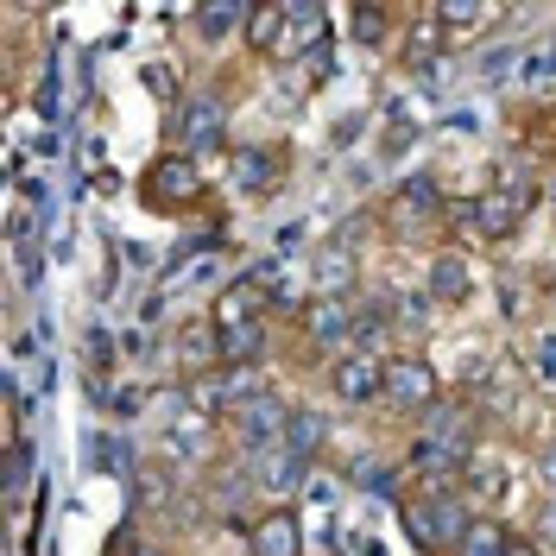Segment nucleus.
<instances>
[{
    "label": "nucleus",
    "instance_id": "1",
    "mask_svg": "<svg viewBox=\"0 0 556 556\" xmlns=\"http://www.w3.org/2000/svg\"><path fill=\"white\" fill-rule=\"evenodd\" d=\"M468 500H462V486H437V493H417V486H399V525H405V538H412L417 551L443 556L462 544V531H468Z\"/></svg>",
    "mask_w": 556,
    "mask_h": 556
},
{
    "label": "nucleus",
    "instance_id": "2",
    "mask_svg": "<svg viewBox=\"0 0 556 556\" xmlns=\"http://www.w3.org/2000/svg\"><path fill=\"white\" fill-rule=\"evenodd\" d=\"M228 146V102L215 89H190L172 108V152L197 159V152H222Z\"/></svg>",
    "mask_w": 556,
    "mask_h": 556
},
{
    "label": "nucleus",
    "instance_id": "3",
    "mask_svg": "<svg viewBox=\"0 0 556 556\" xmlns=\"http://www.w3.org/2000/svg\"><path fill=\"white\" fill-rule=\"evenodd\" d=\"M361 304L354 298H311L304 304V316H298V336L311 348H323L329 361H342L348 348H361Z\"/></svg>",
    "mask_w": 556,
    "mask_h": 556
},
{
    "label": "nucleus",
    "instance_id": "4",
    "mask_svg": "<svg viewBox=\"0 0 556 556\" xmlns=\"http://www.w3.org/2000/svg\"><path fill=\"white\" fill-rule=\"evenodd\" d=\"M139 197H146V208H159V215H177V208H190L203 197V165L184 159V152H159L146 165V177H139Z\"/></svg>",
    "mask_w": 556,
    "mask_h": 556
},
{
    "label": "nucleus",
    "instance_id": "5",
    "mask_svg": "<svg viewBox=\"0 0 556 556\" xmlns=\"http://www.w3.org/2000/svg\"><path fill=\"white\" fill-rule=\"evenodd\" d=\"M380 405H399L412 417H430L443 405V374L424 361V354H386V399Z\"/></svg>",
    "mask_w": 556,
    "mask_h": 556
},
{
    "label": "nucleus",
    "instance_id": "6",
    "mask_svg": "<svg viewBox=\"0 0 556 556\" xmlns=\"http://www.w3.org/2000/svg\"><path fill=\"white\" fill-rule=\"evenodd\" d=\"M531 208H538V184H493V190L475 197L462 215L481 228L486 241H513L525 222H531Z\"/></svg>",
    "mask_w": 556,
    "mask_h": 556
},
{
    "label": "nucleus",
    "instance_id": "7",
    "mask_svg": "<svg viewBox=\"0 0 556 556\" xmlns=\"http://www.w3.org/2000/svg\"><path fill=\"white\" fill-rule=\"evenodd\" d=\"M329 399H342V405H380L386 399V354L348 348L342 361H329Z\"/></svg>",
    "mask_w": 556,
    "mask_h": 556
},
{
    "label": "nucleus",
    "instance_id": "8",
    "mask_svg": "<svg viewBox=\"0 0 556 556\" xmlns=\"http://www.w3.org/2000/svg\"><path fill=\"white\" fill-rule=\"evenodd\" d=\"M247 556H304V519L291 506H266L241 525Z\"/></svg>",
    "mask_w": 556,
    "mask_h": 556
},
{
    "label": "nucleus",
    "instance_id": "9",
    "mask_svg": "<svg viewBox=\"0 0 556 556\" xmlns=\"http://www.w3.org/2000/svg\"><path fill=\"white\" fill-rule=\"evenodd\" d=\"M228 177L241 197H273L278 177H285V146L266 139V146H228Z\"/></svg>",
    "mask_w": 556,
    "mask_h": 556
},
{
    "label": "nucleus",
    "instance_id": "10",
    "mask_svg": "<svg viewBox=\"0 0 556 556\" xmlns=\"http://www.w3.org/2000/svg\"><path fill=\"white\" fill-rule=\"evenodd\" d=\"M424 298H430L437 311H462V304L475 298V266H468L455 247H437L430 266H424Z\"/></svg>",
    "mask_w": 556,
    "mask_h": 556
},
{
    "label": "nucleus",
    "instance_id": "11",
    "mask_svg": "<svg viewBox=\"0 0 556 556\" xmlns=\"http://www.w3.org/2000/svg\"><path fill=\"white\" fill-rule=\"evenodd\" d=\"M311 462L316 455H304V450H266V455H253V481H260V493L273 500V506H285L298 486H304V475H311Z\"/></svg>",
    "mask_w": 556,
    "mask_h": 556
},
{
    "label": "nucleus",
    "instance_id": "12",
    "mask_svg": "<svg viewBox=\"0 0 556 556\" xmlns=\"http://www.w3.org/2000/svg\"><path fill=\"white\" fill-rule=\"evenodd\" d=\"M506 486H513V468H506L500 450H475L468 462H462V500L493 506V500H506Z\"/></svg>",
    "mask_w": 556,
    "mask_h": 556
},
{
    "label": "nucleus",
    "instance_id": "13",
    "mask_svg": "<svg viewBox=\"0 0 556 556\" xmlns=\"http://www.w3.org/2000/svg\"><path fill=\"white\" fill-rule=\"evenodd\" d=\"M450 556H525V538L500 519V513H475L468 531H462V544H455Z\"/></svg>",
    "mask_w": 556,
    "mask_h": 556
},
{
    "label": "nucleus",
    "instance_id": "14",
    "mask_svg": "<svg viewBox=\"0 0 556 556\" xmlns=\"http://www.w3.org/2000/svg\"><path fill=\"white\" fill-rule=\"evenodd\" d=\"M443 215V197H437V184L430 177H412V184H399V203H392V222H399V235H412L424 222H437Z\"/></svg>",
    "mask_w": 556,
    "mask_h": 556
},
{
    "label": "nucleus",
    "instance_id": "15",
    "mask_svg": "<svg viewBox=\"0 0 556 556\" xmlns=\"http://www.w3.org/2000/svg\"><path fill=\"white\" fill-rule=\"evenodd\" d=\"M285 20H291V0H260V7L247 13V51H253V58H278Z\"/></svg>",
    "mask_w": 556,
    "mask_h": 556
},
{
    "label": "nucleus",
    "instance_id": "16",
    "mask_svg": "<svg viewBox=\"0 0 556 556\" xmlns=\"http://www.w3.org/2000/svg\"><path fill=\"white\" fill-rule=\"evenodd\" d=\"M247 0H208V7H197V33L208 38V45H235V33L247 38Z\"/></svg>",
    "mask_w": 556,
    "mask_h": 556
},
{
    "label": "nucleus",
    "instance_id": "17",
    "mask_svg": "<svg viewBox=\"0 0 556 556\" xmlns=\"http://www.w3.org/2000/svg\"><path fill=\"white\" fill-rule=\"evenodd\" d=\"M348 285H354V247H323L316 253V298H348Z\"/></svg>",
    "mask_w": 556,
    "mask_h": 556
},
{
    "label": "nucleus",
    "instance_id": "18",
    "mask_svg": "<svg viewBox=\"0 0 556 556\" xmlns=\"http://www.w3.org/2000/svg\"><path fill=\"white\" fill-rule=\"evenodd\" d=\"M392 26H399L392 7H348V33H354V45H367V51L392 45Z\"/></svg>",
    "mask_w": 556,
    "mask_h": 556
},
{
    "label": "nucleus",
    "instance_id": "19",
    "mask_svg": "<svg viewBox=\"0 0 556 556\" xmlns=\"http://www.w3.org/2000/svg\"><path fill=\"white\" fill-rule=\"evenodd\" d=\"M405 45H412V51H405V64H412V70H430L443 51H450V33L437 26V13H424V20H417V33L405 38Z\"/></svg>",
    "mask_w": 556,
    "mask_h": 556
},
{
    "label": "nucleus",
    "instance_id": "20",
    "mask_svg": "<svg viewBox=\"0 0 556 556\" xmlns=\"http://www.w3.org/2000/svg\"><path fill=\"white\" fill-rule=\"evenodd\" d=\"M430 13H437V26L450 33V45H455V33H475V26L493 20V7H468V0H443V7H430Z\"/></svg>",
    "mask_w": 556,
    "mask_h": 556
},
{
    "label": "nucleus",
    "instance_id": "21",
    "mask_svg": "<svg viewBox=\"0 0 556 556\" xmlns=\"http://www.w3.org/2000/svg\"><path fill=\"white\" fill-rule=\"evenodd\" d=\"M316 443H323V417H316V412H291V430H285V450H304V455H316Z\"/></svg>",
    "mask_w": 556,
    "mask_h": 556
},
{
    "label": "nucleus",
    "instance_id": "22",
    "mask_svg": "<svg viewBox=\"0 0 556 556\" xmlns=\"http://www.w3.org/2000/svg\"><path fill=\"white\" fill-rule=\"evenodd\" d=\"M531 551H544V556H556V493L538 506V519H531Z\"/></svg>",
    "mask_w": 556,
    "mask_h": 556
},
{
    "label": "nucleus",
    "instance_id": "23",
    "mask_svg": "<svg viewBox=\"0 0 556 556\" xmlns=\"http://www.w3.org/2000/svg\"><path fill=\"white\" fill-rule=\"evenodd\" d=\"M531 367H538V374H556V323H544V329L531 336Z\"/></svg>",
    "mask_w": 556,
    "mask_h": 556
},
{
    "label": "nucleus",
    "instance_id": "24",
    "mask_svg": "<svg viewBox=\"0 0 556 556\" xmlns=\"http://www.w3.org/2000/svg\"><path fill=\"white\" fill-rule=\"evenodd\" d=\"M146 83H152V89H159V102H177L172 89H177V76L165 64H146Z\"/></svg>",
    "mask_w": 556,
    "mask_h": 556
},
{
    "label": "nucleus",
    "instance_id": "25",
    "mask_svg": "<svg viewBox=\"0 0 556 556\" xmlns=\"http://www.w3.org/2000/svg\"><path fill=\"white\" fill-rule=\"evenodd\" d=\"M538 475H544V486L556 493V437L544 443V450H538Z\"/></svg>",
    "mask_w": 556,
    "mask_h": 556
},
{
    "label": "nucleus",
    "instance_id": "26",
    "mask_svg": "<svg viewBox=\"0 0 556 556\" xmlns=\"http://www.w3.org/2000/svg\"><path fill=\"white\" fill-rule=\"evenodd\" d=\"M20 475H26V443H13V455H7V486H20Z\"/></svg>",
    "mask_w": 556,
    "mask_h": 556
},
{
    "label": "nucleus",
    "instance_id": "27",
    "mask_svg": "<svg viewBox=\"0 0 556 556\" xmlns=\"http://www.w3.org/2000/svg\"><path fill=\"white\" fill-rule=\"evenodd\" d=\"M121 556H172L165 544H152V538H139V544H121Z\"/></svg>",
    "mask_w": 556,
    "mask_h": 556
}]
</instances>
